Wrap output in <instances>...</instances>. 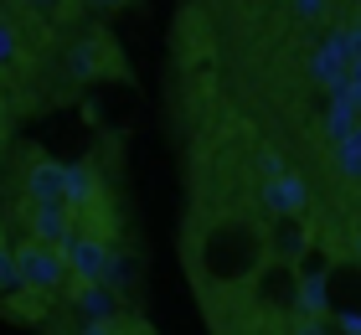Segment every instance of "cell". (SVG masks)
Instances as JSON below:
<instances>
[{"label":"cell","mask_w":361,"mask_h":335,"mask_svg":"<svg viewBox=\"0 0 361 335\" xmlns=\"http://www.w3.org/2000/svg\"><path fill=\"white\" fill-rule=\"evenodd\" d=\"M186 274L202 294L207 315H222L248 305L253 279L269 268V222H258L253 212H202L186 227Z\"/></svg>","instance_id":"6da1fadb"},{"label":"cell","mask_w":361,"mask_h":335,"mask_svg":"<svg viewBox=\"0 0 361 335\" xmlns=\"http://www.w3.org/2000/svg\"><path fill=\"white\" fill-rule=\"evenodd\" d=\"M16 268H21V289H37V294H52V299H62L68 284H73L62 243H47V238H21L16 243Z\"/></svg>","instance_id":"7a4b0ae2"},{"label":"cell","mask_w":361,"mask_h":335,"mask_svg":"<svg viewBox=\"0 0 361 335\" xmlns=\"http://www.w3.org/2000/svg\"><path fill=\"white\" fill-rule=\"evenodd\" d=\"M320 305L331 320H361V258L341 253L320 274Z\"/></svg>","instance_id":"3957f363"},{"label":"cell","mask_w":361,"mask_h":335,"mask_svg":"<svg viewBox=\"0 0 361 335\" xmlns=\"http://www.w3.org/2000/svg\"><path fill=\"white\" fill-rule=\"evenodd\" d=\"M62 253H68V268L73 279H88V284H109L114 279V238H93V232H73L68 243H62Z\"/></svg>","instance_id":"277c9868"},{"label":"cell","mask_w":361,"mask_h":335,"mask_svg":"<svg viewBox=\"0 0 361 335\" xmlns=\"http://www.w3.org/2000/svg\"><path fill=\"white\" fill-rule=\"evenodd\" d=\"M62 305H68L78 320H109V315H124L119 289H109V284H88V279H73L68 294H62Z\"/></svg>","instance_id":"5b68a950"},{"label":"cell","mask_w":361,"mask_h":335,"mask_svg":"<svg viewBox=\"0 0 361 335\" xmlns=\"http://www.w3.org/2000/svg\"><path fill=\"white\" fill-rule=\"evenodd\" d=\"M26 217V238H47V243H68L78 222H73V212H68V201H26L21 207Z\"/></svg>","instance_id":"8992f818"},{"label":"cell","mask_w":361,"mask_h":335,"mask_svg":"<svg viewBox=\"0 0 361 335\" xmlns=\"http://www.w3.org/2000/svg\"><path fill=\"white\" fill-rule=\"evenodd\" d=\"M269 248H274V258H289V263H300L310 248V227H305V212H284V217H269Z\"/></svg>","instance_id":"52a82bcc"},{"label":"cell","mask_w":361,"mask_h":335,"mask_svg":"<svg viewBox=\"0 0 361 335\" xmlns=\"http://www.w3.org/2000/svg\"><path fill=\"white\" fill-rule=\"evenodd\" d=\"M26 201H68V165L37 155L26 165Z\"/></svg>","instance_id":"ba28073f"},{"label":"cell","mask_w":361,"mask_h":335,"mask_svg":"<svg viewBox=\"0 0 361 335\" xmlns=\"http://www.w3.org/2000/svg\"><path fill=\"white\" fill-rule=\"evenodd\" d=\"M336 165H341L346 176H361V129L341 134V145H336Z\"/></svg>","instance_id":"9c48e42d"},{"label":"cell","mask_w":361,"mask_h":335,"mask_svg":"<svg viewBox=\"0 0 361 335\" xmlns=\"http://www.w3.org/2000/svg\"><path fill=\"white\" fill-rule=\"evenodd\" d=\"M21 289V268H16V248L0 243V294H16Z\"/></svg>","instance_id":"30bf717a"},{"label":"cell","mask_w":361,"mask_h":335,"mask_svg":"<svg viewBox=\"0 0 361 335\" xmlns=\"http://www.w3.org/2000/svg\"><path fill=\"white\" fill-rule=\"evenodd\" d=\"M0 62H21V37H16V26L11 21H0Z\"/></svg>","instance_id":"8fae6325"},{"label":"cell","mask_w":361,"mask_h":335,"mask_svg":"<svg viewBox=\"0 0 361 335\" xmlns=\"http://www.w3.org/2000/svg\"><path fill=\"white\" fill-rule=\"evenodd\" d=\"M300 16H320V0H300Z\"/></svg>","instance_id":"7c38bea8"},{"label":"cell","mask_w":361,"mask_h":335,"mask_svg":"<svg viewBox=\"0 0 361 335\" xmlns=\"http://www.w3.org/2000/svg\"><path fill=\"white\" fill-rule=\"evenodd\" d=\"M243 6H258V0H243Z\"/></svg>","instance_id":"4fadbf2b"},{"label":"cell","mask_w":361,"mask_h":335,"mask_svg":"<svg viewBox=\"0 0 361 335\" xmlns=\"http://www.w3.org/2000/svg\"><path fill=\"white\" fill-rule=\"evenodd\" d=\"M0 217H6V207H0Z\"/></svg>","instance_id":"5bb4252c"},{"label":"cell","mask_w":361,"mask_h":335,"mask_svg":"<svg viewBox=\"0 0 361 335\" xmlns=\"http://www.w3.org/2000/svg\"><path fill=\"white\" fill-rule=\"evenodd\" d=\"M0 21H6V16H0Z\"/></svg>","instance_id":"9a60e30c"}]
</instances>
